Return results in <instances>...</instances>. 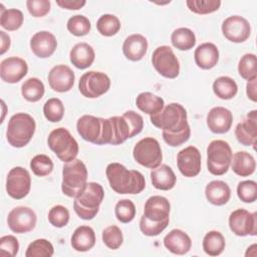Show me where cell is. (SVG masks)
<instances>
[{
	"mask_svg": "<svg viewBox=\"0 0 257 257\" xmlns=\"http://www.w3.org/2000/svg\"><path fill=\"white\" fill-rule=\"evenodd\" d=\"M151 122L163 131L164 141L171 147L185 144L191 136V128L187 120V110L177 102H172L157 114L151 115Z\"/></svg>",
	"mask_w": 257,
	"mask_h": 257,
	"instance_id": "obj_1",
	"label": "cell"
},
{
	"mask_svg": "<svg viewBox=\"0 0 257 257\" xmlns=\"http://www.w3.org/2000/svg\"><path fill=\"white\" fill-rule=\"evenodd\" d=\"M171 205L163 196L150 197L144 207V214L140 220V229L146 236H158L169 225Z\"/></svg>",
	"mask_w": 257,
	"mask_h": 257,
	"instance_id": "obj_2",
	"label": "cell"
},
{
	"mask_svg": "<svg viewBox=\"0 0 257 257\" xmlns=\"http://www.w3.org/2000/svg\"><path fill=\"white\" fill-rule=\"evenodd\" d=\"M105 174L110 188L117 194L136 195L146 187V180L141 172L127 170L119 163L108 164Z\"/></svg>",
	"mask_w": 257,
	"mask_h": 257,
	"instance_id": "obj_3",
	"label": "cell"
},
{
	"mask_svg": "<svg viewBox=\"0 0 257 257\" xmlns=\"http://www.w3.org/2000/svg\"><path fill=\"white\" fill-rule=\"evenodd\" d=\"M104 198V191L101 185L95 182H89L82 193L75 198L73 209L77 216L83 220L93 219Z\"/></svg>",
	"mask_w": 257,
	"mask_h": 257,
	"instance_id": "obj_4",
	"label": "cell"
},
{
	"mask_svg": "<svg viewBox=\"0 0 257 257\" xmlns=\"http://www.w3.org/2000/svg\"><path fill=\"white\" fill-rule=\"evenodd\" d=\"M36 128L34 118L25 112H18L13 114L7 125L6 138L14 148L25 147L32 139Z\"/></svg>",
	"mask_w": 257,
	"mask_h": 257,
	"instance_id": "obj_5",
	"label": "cell"
},
{
	"mask_svg": "<svg viewBox=\"0 0 257 257\" xmlns=\"http://www.w3.org/2000/svg\"><path fill=\"white\" fill-rule=\"evenodd\" d=\"M87 169L84 163L75 159L66 163L62 169L61 190L70 198L78 197L87 184Z\"/></svg>",
	"mask_w": 257,
	"mask_h": 257,
	"instance_id": "obj_6",
	"label": "cell"
},
{
	"mask_svg": "<svg viewBox=\"0 0 257 257\" xmlns=\"http://www.w3.org/2000/svg\"><path fill=\"white\" fill-rule=\"evenodd\" d=\"M47 144L50 150L63 163H69L75 160L79 151L77 142L69 131L64 127H57L50 132Z\"/></svg>",
	"mask_w": 257,
	"mask_h": 257,
	"instance_id": "obj_7",
	"label": "cell"
},
{
	"mask_svg": "<svg viewBox=\"0 0 257 257\" xmlns=\"http://www.w3.org/2000/svg\"><path fill=\"white\" fill-rule=\"evenodd\" d=\"M232 150L222 140L212 141L207 148V168L214 176H222L229 170L232 161Z\"/></svg>",
	"mask_w": 257,
	"mask_h": 257,
	"instance_id": "obj_8",
	"label": "cell"
},
{
	"mask_svg": "<svg viewBox=\"0 0 257 257\" xmlns=\"http://www.w3.org/2000/svg\"><path fill=\"white\" fill-rule=\"evenodd\" d=\"M133 156L137 163L148 169L159 167L163 160L160 143L151 137L144 138L135 145Z\"/></svg>",
	"mask_w": 257,
	"mask_h": 257,
	"instance_id": "obj_9",
	"label": "cell"
},
{
	"mask_svg": "<svg viewBox=\"0 0 257 257\" xmlns=\"http://www.w3.org/2000/svg\"><path fill=\"white\" fill-rule=\"evenodd\" d=\"M152 63L155 69L166 78H176L180 73V63L173 49L168 45H162L155 49L152 55Z\"/></svg>",
	"mask_w": 257,
	"mask_h": 257,
	"instance_id": "obj_10",
	"label": "cell"
},
{
	"mask_svg": "<svg viewBox=\"0 0 257 257\" xmlns=\"http://www.w3.org/2000/svg\"><path fill=\"white\" fill-rule=\"evenodd\" d=\"M110 87L109 77L101 71H88L81 75L78 82L80 93L88 98H96L108 91Z\"/></svg>",
	"mask_w": 257,
	"mask_h": 257,
	"instance_id": "obj_11",
	"label": "cell"
},
{
	"mask_svg": "<svg viewBox=\"0 0 257 257\" xmlns=\"http://www.w3.org/2000/svg\"><path fill=\"white\" fill-rule=\"evenodd\" d=\"M31 188V177L29 172L22 167L12 168L6 178L7 194L15 199L21 200L26 197Z\"/></svg>",
	"mask_w": 257,
	"mask_h": 257,
	"instance_id": "obj_12",
	"label": "cell"
},
{
	"mask_svg": "<svg viewBox=\"0 0 257 257\" xmlns=\"http://www.w3.org/2000/svg\"><path fill=\"white\" fill-rule=\"evenodd\" d=\"M37 222L35 212L29 207L18 206L13 208L7 217L9 229L17 234H23L32 231Z\"/></svg>",
	"mask_w": 257,
	"mask_h": 257,
	"instance_id": "obj_13",
	"label": "cell"
},
{
	"mask_svg": "<svg viewBox=\"0 0 257 257\" xmlns=\"http://www.w3.org/2000/svg\"><path fill=\"white\" fill-rule=\"evenodd\" d=\"M229 227L237 236H255L257 234V214L250 213L245 209H237L229 216Z\"/></svg>",
	"mask_w": 257,
	"mask_h": 257,
	"instance_id": "obj_14",
	"label": "cell"
},
{
	"mask_svg": "<svg viewBox=\"0 0 257 257\" xmlns=\"http://www.w3.org/2000/svg\"><path fill=\"white\" fill-rule=\"evenodd\" d=\"M222 32L229 41L241 43L249 38L251 34V26L248 20L244 17L233 15L223 21Z\"/></svg>",
	"mask_w": 257,
	"mask_h": 257,
	"instance_id": "obj_15",
	"label": "cell"
},
{
	"mask_svg": "<svg viewBox=\"0 0 257 257\" xmlns=\"http://www.w3.org/2000/svg\"><path fill=\"white\" fill-rule=\"evenodd\" d=\"M201 159L200 151L194 146L181 150L177 155V166L180 173L187 178L198 176L201 172Z\"/></svg>",
	"mask_w": 257,
	"mask_h": 257,
	"instance_id": "obj_16",
	"label": "cell"
},
{
	"mask_svg": "<svg viewBox=\"0 0 257 257\" xmlns=\"http://www.w3.org/2000/svg\"><path fill=\"white\" fill-rule=\"evenodd\" d=\"M28 72L27 62L20 57L11 56L5 58L0 64V76L4 82L16 83Z\"/></svg>",
	"mask_w": 257,
	"mask_h": 257,
	"instance_id": "obj_17",
	"label": "cell"
},
{
	"mask_svg": "<svg viewBox=\"0 0 257 257\" xmlns=\"http://www.w3.org/2000/svg\"><path fill=\"white\" fill-rule=\"evenodd\" d=\"M75 75L72 69L64 64L52 67L48 73L49 86L57 92L69 91L74 84Z\"/></svg>",
	"mask_w": 257,
	"mask_h": 257,
	"instance_id": "obj_18",
	"label": "cell"
},
{
	"mask_svg": "<svg viewBox=\"0 0 257 257\" xmlns=\"http://www.w3.org/2000/svg\"><path fill=\"white\" fill-rule=\"evenodd\" d=\"M237 141L243 146H253L257 141V110H251L245 119L239 122L235 128Z\"/></svg>",
	"mask_w": 257,
	"mask_h": 257,
	"instance_id": "obj_19",
	"label": "cell"
},
{
	"mask_svg": "<svg viewBox=\"0 0 257 257\" xmlns=\"http://www.w3.org/2000/svg\"><path fill=\"white\" fill-rule=\"evenodd\" d=\"M207 125L214 134H225L230 131L233 122L232 112L223 106H215L207 114Z\"/></svg>",
	"mask_w": 257,
	"mask_h": 257,
	"instance_id": "obj_20",
	"label": "cell"
},
{
	"mask_svg": "<svg viewBox=\"0 0 257 257\" xmlns=\"http://www.w3.org/2000/svg\"><path fill=\"white\" fill-rule=\"evenodd\" d=\"M57 47L55 36L48 31L36 32L30 39V48L32 52L39 58H47L51 56Z\"/></svg>",
	"mask_w": 257,
	"mask_h": 257,
	"instance_id": "obj_21",
	"label": "cell"
},
{
	"mask_svg": "<svg viewBox=\"0 0 257 257\" xmlns=\"http://www.w3.org/2000/svg\"><path fill=\"white\" fill-rule=\"evenodd\" d=\"M101 117H96L90 114L80 116L76 122V130L79 136L92 144H97L101 135Z\"/></svg>",
	"mask_w": 257,
	"mask_h": 257,
	"instance_id": "obj_22",
	"label": "cell"
},
{
	"mask_svg": "<svg viewBox=\"0 0 257 257\" xmlns=\"http://www.w3.org/2000/svg\"><path fill=\"white\" fill-rule=\"evenodd\" d=\"M164 245L173 254L184 255L191 250L192 240L183 230L173 229L165 236Z\"/></svg>",
	"mask_w": 257,
	"mask_h": 257,
	"instance_id": "obj_23",
	"label": "cell"
},
{
	"mask_svg": "<svg viewBox=\"0 0 257 257\" xmlns=\"http://www.w3.org/2000/svg\"><path fill=\"white\" fill-rule=\"evenodd\" d=\"M148 40L142 34H132L125 38L122 44L123 55L131 61L143 59L148 51Z\"/></svg>",
	"mask_w": 257,
	"mask_h": 257,
	"instance_id": "obj_24",
	"label": "cell"
},
{
	"mask_svg": "<svg viewBox=\"0 0 257 257\" xmlns=\"http://www.w3.org/2000/svg\"><path fill=\"white\" fill-rule=\"evenodd\" d=\"M195 62L202 69H211L216 66L219 60L218 47L212 42L200 44L194 53Z\"/></svg>",
	"mask_w": 257,
	"mask_h": 257,
	"instance_id": "obj_25",
	"label": "cell"
},
{
	"mask_svg": "<svg viewBox=\"0 0 257 257\" xmlns=\"http://www.w3.org/2000/svg\"><path fill=\"white\" fill-rule=\"evenodd\" d=\"M70 62L78 69H85L89 67L95 58V52L88 43H76L69 52Z\"/></svg>",
	"mask_w": 257,
	"mask_h": 257,
	"instance_id": "obj_26",
	"label": "cell"
},
{
	"mask_svg": "<svg viewBox=\"0 0 257 257\" xmlns=\"http://www.w3.org/2000/svg\"><path fill=\"white\" fill-rule=\"evenodd\" d=\"M151 181L156 189L169 191L175 187L177 177L172 168L164 164L155 169H152Z\"/></svg>",
	"mask_w": 257,
	"mask_h": 257,
	"instance_id": "obj_27",
	"label": "cell"
},
{
	"mask_svg": "<svg viewBox=\"0 0 257 257\" xmlns=\"http://www.w3.org/2000/svg\"><path fill=\"white\" fill-rule=\"evenodd\" d=\"M205 196L209 203L215 206H222L227 204L230 200L231 190L225 182L215 180L206 186Z\"/></svg>",
	"mask_w": 257,
	"mask_h": 257,
	"instance_id": "obj_28",
	"label": "cell"
},
{
	"mask_svg": "<svg viewBox=\"0 0 257 257\" xmlns=\"http://www.w3.org/2000/svg\"><path fill=\"white\" fill-rule=\"evenodd\" d=\"M95 233L89 226L77 227L71 236V246L75 251L86 252L95 245Z\"/></svg>",
	"mask_w": 257,
	"mask_h": 257,
	"instance_id": "obj_29",
	"label": "cell"
},
{
	"mask_svg": "<svg viewBox=\"0 0 257 257\" xmlns=\"http://www.w3.org/2000/svg\"><path fill=\"white\" fill-rule=\"evenodd\" d=\"M233 172L240 177H248L255 172L256 162L254 157L244 151H240L232 156L231 165Z\"/></svg>",
	"mask_w": 257,
	"mask_h": 257,
	"instance_id": "obj_30",
	"label": "cell"
},
{
	"mask_svg": "<svg viewBox=\"0 0 257 257\" xmlns=\"http://www.w3.org/2000/svg\"><path fill=\"white\" fill-rule=\"evenodd\" d=\"M136 104L143 112L154 115L159 113L165 106V101L161 96H158L152 92H141L136 99Z\"/></svg>",
	"mask_w": 257,
	"mask_h": 257,
	"instance_id": "obj_31",
	"label": "cell"
},
{
	"mask_svg": "<svg viewBox=\"0 0 257 257\" xmlns=\"http://www.w3.org/2000/svg\"><path fill=\"white\" fill-rule=\"evenodd\" d=\"M226 246L225 238L219 231H209L203 239V250L209 256L220 255Z\"/></svg>",
	"mask_w": 257,
	"mask_h": 257,
	"instance_id": "obj_32",
	"label": "cell"
},
{
	"mask_svg": "<svg viewBox=\"0 0 257 257\" xmlns=\"http://www.w3.org/2000/svg\"><path fill=\"white\" fill-rule=\"evenodd\" d=\"M171 41L173 46L177 49L187 51L196 45V36L191 29L187 27H180L172 33Z\"/></svg>",
	"mask_w": 257,
	"mask_h": 257,
	"instance_id": "obj_33",
	"label": "cell"
},
{
	"mask_svg": "<svg viewBox=\"0 0 257 257\" xmlns=\"http://www.w3.org/2000/svg\"><path fill=\"white\" fill-rule=\"evenodd\" d=\"M213 91L221 99H231L238 92L236 81L229 76H220L213 82Z\"/></svg>",
	"mask_w": 257,
	"mask_h": 257,
	"instance_id": "obj_34",
	"label": "cell"
},
{
	"mask_svg": "<svg viewBox=\"0 0 257 257\" xmlns=\"http://www.w3.org/2000/svg\"><path fill=\"white\" fill-rule=\"evenodd\" d=\"M1 6V14H0V25L8 30V31H15L19 29L24 20L23 13L19 9L11 8L5 9L3 4Z\"/></svg>",
	"mask_w": 257,
	"mask_h": 257,
	"instance_id": "obj_35",
	"label": "cell"
},
{
	"mask_svg": "<svg viewBox=\"0 0 257 257\" xmlns=\"http://www.w3.org/2000/svg\"><path fill=\"white\" fill-rule=\"evenodd\" d=\"M44 84L37 77H30L25 80L21 86L22 96L30 102H36L40 100L44 95Z\"/></svg>",
	"mask_w": 257,
	"mask_h": 257,
	"instance_id": "obj_36",
	"label": "cell"
},
{
	"mask_svg": "<svg viewBox=\"0 0 257 257\" xmlns=\"http://www.w3.org/2000/svg\"><path fill=\"white\" fill-rule=\"evenodd\" d=\"M120 21L113 14H103L96 22L97 31L103 36H113L120 29Z\"/></svg>",
	"mask_w": 257,
	"mask_h": 257,
	"instance_id": "obj_37",
	"label": "cell"
},
{
	"mask_svg": "<svg viewBox=\"0 0 257 257\" xmlns=\"http://www.w3.org/2000/svg\"><path fill=\"white\" fill-rule=\"evenodd\" d=\"M54 248L51 242L46 239H36L32 241L25 252L26 257H51Z\"/></svg>",
	"mask_w": 257,
	"mask_h": 257,
	"instance_id": "obj_38",
	"label": "cell"
},
{
	"mask_svg": "<svg viewBox=\"0 0 257 257\" xmlns=\"http://www.w3.org/2000/svg\"><path fill=\"white\" fill-rule=\"evenodd\" d=\"M43 113L48 121L58 122L64 115V105L57 97L49 98L43 105Z\"/></svg>",
	"mask_w": 257,
	"mask_h": 257,
	"instance_id": "obj_39",
	"label": "cell"
},
{
	"mask_svg": "<svg viewBox=\"0 0 257 257\" xmlns=\"http://www.w3.org/2000/svg\"><path fill=\"white\" fill-rule=\"evenodd\" d=\"M257 59L256 55L253 53L244 54L238 63V72L240 76L246 80H250L254 77H257L256 69Z\"/></svg>",
	"mask_w": 257,
	"mask_h": 257,
	"instance_id": "obj_40",
	"label": "cell"
},
{
	"mask_svg": "<svg viewBox=\"0 0 257 257\" xmlns=\"http://www.w3.org/2000/svg\"><path fill=\"white\" fill-rule=\"evenodd\" d=\"M30 169L35 176L45 177L52 172L53 162L46 155H36L30 161Z\"/></svg>",
	"mask_w": 257,
	"mask_h": 257,
	"instance_id": "obj_41",
	"label": "cell"
},
{
	"mask_svg": "<svg viewBox=\"0 0 257 257\" xmlns=\"http://www.w3.org/2000/svg\"><path fill=\"white\" fill-rule=\"evenodd\" d=\"M186 4L190 11L196 14H209L217 11L221 6L220 0H187Z\"/></svg>",
	"mask_w": 257,
	"mask_h": 257,
	"instance_id": "obj_42",
	"label": "cell"
},
{
	"mask_svg": "<svg viewBox=\"0 0 257 257\" xmlns=\"http://www.w3.org/2000/svg\"><path fill=\"white\" fill-rule=\"evenodd\" d=\"M66 27L71 34L75 36H84L90 31L91 24L87 17L83 15H74L68 19Z\"/></svg>",
	"mask_w": 257,
	"mask_h": 257,
	"instance_id": "obj_43",
	"label": "cell"
},
{
	"mask_svg": "<svg viewBox=\"0 0 257 257\" xmlns=\"http://www.w3.org/2000/svg\"><path fill=\"white\" fill-rule=\"evenodd\" d=\"M114 214L116 219L121 223H130L136 217V206L128 199L118 201L114 207Z\"/></svg>",
	"mask_w": 257,
	"mask_h": 257,
	"instance_id": "obj_44",
	"label": "cell"
},
{
	"mask_svg": "<svg viewBox=\"0 0 257 257\" xmlns=\"http://www.w3.org/2000/svg\"><path fill=\"white\" fill-rule=\"evenodd\" d=\"M102 241L107 248L112 250L118 249L123 242L121 230L115 225L106 227L102 231Z\"/></svg>",
	"mask_w": 257,
	"mask_h": 257,
	"instance_id": "obj_45",
	"label": "cell"
},
{
	"mask_svg": "<svg viewBox=\"0 0 257 257\" xmlns=\"http://www.w3.org/2000/svg\"><path fill=\"white\" fill-rule=\"evenodd\" d=\"M238 198L244 203H253L257 199V184L255 181H242L237 186Z\"/></svg>",
	"mask_w": 257,
	"mask_h": 257,
	"instance_id": "obj_46",
	"label": "cell"
},
{
	"mask_svg": "<svg viewBox=\"0 0 257 257\" xmlns=\"http://www.w3.org/2000/svg\"><path fill=\"white\" fill-rule=\"evenodd\" d=\"M48 221L52 226L62 228L69 221V211L62 205L53 206L48 212Z\"/></svg>",
	"mask_w": 257,
	"mask_h": 257,
	"instance_id": "obj_47",
	"label": "cell"
},
{
	"mask_svg": "<svg viewBox=\"0 0 257 257\" xmlns=\"http://www.w3.org/2000/svg\"><path fill=\"white\" fill-rule=\"evenodd\" d=\"M26 7L33 17H43L50 11L49 0H27Z\"/></svg>",
	"mask_w": 257,
	"mask_h": 257,
	"instance_id": "obj_48",
	"label": "cell"
},
{
	"mask_svg": "<svg viewBox=\"0 0 257 257\" xmlns=\"http://www.w3.org/2000/svg\"><path fill=\"white\" fill-rule=\"evenodd\" d=\"M0 251L2 255L14 257L19 251V243L15 236L5 235L0 238Z\"/></svg>",
	"mask_w": 257,
	"mask_h": 257,
	"instance_id": "obj_49",
	"label": "cell"
},
{
	"mask_svg": "<svg viewBox=\"0 0 257 257\" xmlns=\"http://www.w3.org/2000/svg\"><path fill=\"white\" fill-rule=\"evenodd\" d=\"M128 121L131 127H132V132H133V136H137L139 135L143 128H144V118L140 113H137L134 110H127L122 114Z\"/></svg>",
	"mask_w": 257,
	"mask_h": 257,
	"instance_id": "obj_50",
	"label": "cell"
},
{
	"mask_svg": "<svg viewBox=\"0 0 257 257\" xmlns=\"http://www.w3.org/2000/svg\"><path fill=\"white\" fill-rule=\"evenodd\" d=\"M56 4L63 9L78 10L86 4V1H84V0H56Z\"/></svg>",
	"mask_w": 257,
	"mask_h": 257,
	"instance_id": "obj_51",
	"label": "cell"
},
{
	"mask_svg": "<svg viewBox=\"0 0 257 257\" xmlns=\"http://www.w3.org/2000/svg\"><path fill=\"white\" fill-rule=\"evenodd\" d=\"M256 81H257V77H254L250 80H248L247 85H246V93L249 99H251L252 101H256L257 100V95H256Z\"/></svg>",
	"mask_w": 257,
	"mask_h": 257,
	"instance_id": "obj_52",
	"label": "cell"
},
{
	"mask_svg": "<svg viewBox=\"0 0 257 257\" xmlns=\"http://www.w3.org/2000/svg\"><path fill=\"white\" fill-rule=\"evenodd\" d=\"M0 36H1V54H4L10 47L11 44V40H10V36L8 34H6L4 31H0Z\"/></svg>",
	"mask_w": 257,
	"mask_h": 257,
	"instance_id": "obj_53",
	"label": "cell"
}]
</instances>
